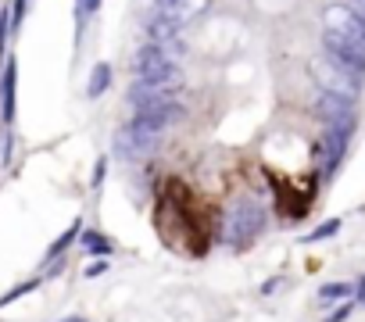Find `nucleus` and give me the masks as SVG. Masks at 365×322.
<instances>
[{"label": "nucleus", "mask_w": 365, "mask_h": 322, "mask_svg": "<svg viewBox=\"0 0 365 322\" xmlns=\"http://www.w3.org/2000/svg\"><path fill=\"white\" fill-rule=\"evenodd\" d=\"M101 8V0H76V11H79V19H86V15H93Z\"/></svg>", "instance_id": "nucleus-16"}, {"label": "nucleus", "mask_w": 365, "mask_h": 322, "mask_svg": "<svg viewBox=\"0 0 365 322\" xmlns=\"http://www.w3.org/2000/svg\"><path fill=\"white\" fill-rule=\"evenodd\" d=\"M333 233H340V219H329V222H322L319 229H312V233L304 237V244H319V240H326V237H333Z\"/></svg>", "instance_id": "nucleus-13"}, {"label": "nucleus", "mask_w": 365, "mask_h": 322, "mask_svg": "<svg viewBox=\"0 0 365 322\" xmlns=\"http://www.w3.org/2000/svg\"><path fill=\"white\" fill-rule=\"evenodd\" d=\"M322 22H326L329 33L347 36V40H354V43L365 47V15L354 11L351 4H329V8L322 11Z\"/></svg>", "instance_id": "nucleus-4"}, {"label": "nucleus", "mask_w": 365, "mask_h": 322, "mask_svg": "<svg viewBox=\"0 0 365 322\" xmlns=\"http://www.w3.org/2000/svg\"><path fill=\"white\" fill-rule=\"evenodd\" d=\"M354 308H358V304H354V301H344V304H340V308H336V311H329V315H326V318H322V322H344V318H347V315H351V311H354Z\"/></svg>", "instance_id": "nucleus-15"}, {"label": "nucleus", "mask_w": 365, "mask_h": 322, "mask_svg": "<svg viewBox=\"0 0 365 322\" xmlns=\"http://www.w3.org/2000/svg\"><path fill=\"white\" fill-rule=\"evenodd\" d=\"M36 286H40V279H29V283H22V286H15L11 294H4V297H0V308H8L11 301H19L22 294H29V290H36Z\"/></svg>", "instance_id": "nucleus-14"}, {"label": "nucleus", "mask_w": 365, "mask_h": 322, "mask_svg": "<svg viewBox=\"0 0 365 322\" xmlns=\"http://www.w3.org/2000/svg\"><path fill=\"white\" fill-rule=\"evenodd\" d=\"M108 86H111V65H108V61H101V65H93V72H90L86 93H90V97H101Z\"/></svg>", "instance_id": "nucleus-10"}, {"label": "nucleus", "mask_w": 365, "mask_h": 322, "mask_svg": "<svg viewBox=\"0 0 365 322\" xmlns=\"http://www.w3.org/2000/svg\"><path fill=\"white\" fill-rule=\"evenodd\" d=\"M358 301H365V276H358Z\"/></svg>", "instance_id": "nucleus-19"}, {"label": "nucleus", "mask_w": 365, "mask_h": 322, "mask_svg": "<svg viewBox=\"0 0 365 322\" xmlns=\"http://www.w3.org/2000/svg\"><path fill=\"white\" fill-rule=\"evenodd\" d=\"M26 8H29V0H15V26H22V19H26Z\"/></svg>", "instance_id": "nucleus-18"}, {"label": "nucleus", "mask_w": 365, "mask_h": 322, "mask_svg": "<svg viewBox=\"0 0 365 322\" xmlns=\"http://www.w3.org/2000/svg\"><path fill=\"white\" fill-rule=\"evenodd\" d=\"M351 294H354V286H351V283H344V279H336V283H322V286H319V297H322V301H333V297L347 301Z\"/></svg>", "instance_id": "nucleus-12"}, {"label": "nucleus", "mask_w": 365, "mask_h": 322, "mask_svg": "<svg viewBox=\"0 0 365 322\" xmlns=\"http://www.w3.org/2000/svg\"><path fill=\"white\" fill-rule=\"evenodd\" d=\"M15 61H8L4 76H0V118L11 122L15 118Z\"/></svg>", "instance_id": "nucleus-8"}, {"label": "nucleus", "mask_w": 365, "mask_h": 322, "mask_svg": "<svg viewBox=\"0 0 365 322\" xmlns=\"http://www.w3.org/2000/svg\"><path fill=\"white\" fill-rule=\"evenodd\" d=\"M79 240H83V251H86V254H97V258H108V254L115 251V244H111L104 233H97V229L79 233Z\"/></svg>", "instance_id": "nucleus-9"}, {"label": "nucleus", "mask_w": 365, "mask_h": 322, "mask_svg": "<svg viewBox=\"0 0 365 322\" xmlns=\"http://www.w3.org/2000/svg\"><path fill=\"white\" fill-rule=\"evenodd\" d=\"M308 68H312L315 83H319L322 90H329V93H340V97H351V100H354L358 90H361V79H358L354 72H347L344 65H336L333 58H326V54L312 58Z\"/></svg>", "instance_id": "nucleus-2"}, {"label": "nucleus", "mask_w": 365, "mask_h": 322, "mask_svg": "<svg viewBox=\"0 0 365 322\" xmlns=\"http://www.w3.org/2000/svg\"><path fill=\"white\" fill-rule=\"evenodd\" d=\"M79 233H83V219H76V222H72V226H68V229H65V233H61L54 244H51V251H47V261H51V258H61V254L72 247V240H76Z\"/></svg>", "instance_id": "nucleus-11"}, {"label": "nucleus", "mask_w": 365, "mask_h": 322, "mask_svg": "<svg viewBox=\"0 0 365 322\" xmlns=\"http://www.w3.org/2000/svg\"><path fill=\"white\" fill-rule=\"evenodd\" d=\"M322 54L326 58H333L336 65H344L347 72H354L358 79L365 76V47L361 43H354V40H347V36H336V33H322Z\"/></svg>", "instance_id": "nucleus-3"}, {"label": "nucleus", "mask_w": 365, "mask_h": 322, "mask_svg": "<svg viewBox=\"0 0 365 322\" xmlns=\"http://www.w3.org/2000/svg\"><path fill=\"white\" fill-rule=\"evenodd\" d=\"M265 229V208L255 197H240L222 219V240L230 247H247Z\"/></svg>", "instance_id": "nucleus-1"}, {"label": "nucleus", "mask_w": 365, "mask_h": 322, "mask_svg": "<svg viewBox=\"0 0 365 322\" xmlns=\"http://www.w3.org/2000/svg\"><path fill=\"white\" fill-rule=\"evenodd\" d=\"M165 133V125L161 122H154V118H143V115H133V122H129V129H125V140L136 147V150H147V147H154L158 143V136Z\"/></svg>", "instance_id": "nucleus-7"}, {"label": "nucleus", "mask_w": 365, "mask_h": 322, "mask_svg": "<svg viewBox=\"0 0 365 322\" xmlns=\"http://www.w3.org/2000/svg\"><path fill=\"white\" fill-rule=\"evenodd\" d=\"M158 4H161V8H165V4H168V0H158Z\"/></svg>", "instance_id": "nucleus-22"}, {"label": "nucleus", "mask_w": 365, "mask_h": 322, "mask_svg": "<svg viewBox=\"0 0 365 322\" xmlns=\"http://www.w3.org/2000/svg\"><path fill=\"white\" fill-rule=\"evenodd\" d=\"M351 133H354V122L326 125V133H322V143H319V165H322V172H326V176H333V172H336L340 157H344V150H347V140H351Z\"/></svg>", "instance_id": "nucleus-5"}, {"label": "nucleus", "mask_w": 365, "mask_h": 322, "mask_svg": "<svg viewBox=\"0 0 365 322\" xmlns=\"http://www.w3.org/2000/svg\"><path fill=\"white\" fill-rule=\"evenodd\" d=\"M61 322H90V318H83V315H72V318H61Z\"/></svg>", "instance_id": "nucleus-20"}, {"label": "nucleus", "mask_w": 365, "mask_h": 322, "mask_svg": "<svg viewBox=\"0 0 365 322\" xmlns=\"http://www.w3.org/2000/svg\"><path fill=\"white\" fill-rule=\"evenodd\" d=\"M315 115H319L326 125L354 122V100H351V97H340V93L322 90V93H319V104H315Z\"/></svg>", "instance_id": "nucleus-6"}, {"label": "nucleus", "mask_w": 365, "mask_h": 322, "mask_svg": "<svg viewBox=\"0 0 365 322\" xmlns=\"http://www.w3.org/2000/svg\"><path fill=\"white\" fill-rule=\"evenodd\" d=\"M104 272H108V258H104V261H93V265H86V272H83V276H86V279H93V276H104Z\"/></svg>", "instance_id": "nucleus-17"}, {"label": "nucleus", "mask_w": 365, "mask_h": 322, "mask_svg": "<svg viewBox=\"0 0 365 322\" xmlns=\"http://www.w3.org/2000/svg\"><path fill=\"white\" fill-rule=\"evenodd\" d=\"M354 11H361V15H365V0H354Z\"/></svg>", "instance_id": "nucleus-21"}]
</instances>
